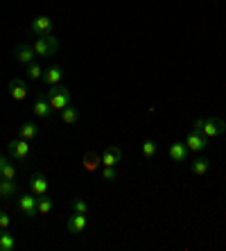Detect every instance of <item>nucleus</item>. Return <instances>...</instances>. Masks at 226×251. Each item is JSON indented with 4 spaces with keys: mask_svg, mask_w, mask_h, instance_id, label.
<instances>
[{
    "mask_svg": "<svg viewBox=\"0 0 226 251\" xmlns=\"http://www.w3.org/2000/svg\"><path fill=\"white\" fill-rule=\"evenodd\" d=\"M192 129L199 131V134H203L210 140V138H217V136L224 134L226 123L222 120V118H201V120H197V123L192 125Z\"/></svg>",
    "mask_w": 226,
    "mask_h": 251,
    "instance_id": "nucleus-1",
    "label": "nucleus"
},
{
    "mask_svg": "<svg viewBox=\"0 0 226 251\" xmlns=\"http://www.w3.org/2000/svg\"><path fill=\"white\" fill-rule=\"evenodd\" d=\"M46 98L50 100V104H52L54 111H61V109H66L68 104H73V95H70V91L66 86H61V84H52V86L46 91Z\"/></svg>",
    "mask_w": 226,
    "mask_h": 251,
    "instance_id": "nucleus-2",
    "label": "nucleus"
},
{
    "mask_svg": "<svg viewBox=\"0 0 226 251\" xmlns=\"http://www.w3.org/2000/svg\"><path fill=\"white\" fill-rule=\"evenodd\" d=\"M32 48H34L36 57H52V54L59 50V41H57V36H52V34L39 36Z\"/></svg>",
    "mask_w": 226,
    "mask_h": 251,
    "instance_id": "nucleus-3",
    "label": "nucleus"
},
{
    "mask_svg": "<svg viewBox=\"0 0 226 251\" xmlns=\"http://www.w3.org/2000/svg\"><path fill=\"white\" fill-rule=\"evenodd\" d=\"M7 152H9V156L16 158V161H27L29 158V145H27V140L23 138H18V140H9L7 143Z\"/></svg>",
    "mask_w": 226,
    "mask_h": 251,
    "instance_id": "nucleus-4",
    "label": "nucleus"
},
{
    "mask_svg": "<svg viewBox=\"0 0 226 251\" xmlns=\"http://www.w3.org/2000/svg\"><path fill=\"white\" fill-rule=\"evenodd\" d=\"M14 57H16V61H21L23 66H29V64H34L36 52H34V48L27 46V43H18V46L14 48Z\"/></svg>",
    "mask_w": 226,
    "mask_h": 251,
    "instance_id": "nucleus-5",
    "label": "nucleus"
},
{
    "mask_svg": "<svg viewBox=\"0 0 226 251\" xmlns=\"http://www.w3.org/2000/svg\"><path fill=\"white\" fill-rule=\"evenodd\" d=\"M32 111H34V116H39V118H50L54 113V109H52V104H50V100L46 98V93H39V95H36Z\"/></svg>",
    "mask_w": 226,
    "mask_h": 251,
    "instance_id": "nucleus-6",
    "label": "nucleus"
},
{
    "mask_svg": "<svg viewBox=\"0 0 226 251\" xmlns=\"http://www.w3.org/2000/svg\"><path fill=\"white\" fill-rule=\"evenodd\" d=\"M18 210L23 213L25 217H34L39 210H36V197L34 193L32 195H23V197L18 199Z\"/></svg>",
    "mask_w": 226,
    "mask_h": 251,
    "instance_id": "nucleus-7",
    "label": "nucleus"
},
{
    "mask_svg": "<svg viewBox=\"0 0 226 251\" xmlns=\"http://www.w3.org/2000/svg\"><path fill=\"white\" fill-rule=\"evenodd\" d=\"M32 32H34L36 36L52 34V21H50L48 16H36L34 21H32Z\"/></svg>",
    "mask_w": 226,
    "mask_h": 251,
    "instance_id": "nucleus-8",
    "label": "nucleus"
},
{
    "mask_svg": "<svg viewBox=\"0 0 226 251\" xmlns=\"http://www.w3.org/2000/svg\"><path fill=\"white\" fill-rule=\"evenodd\" d=\"M186 145H188V150H192V152H203V147L208 145V138L192 129L190 134H188V138H186Z\"/></svg>",
    "mask_w": 226,
    "mask_h": 251,
    "instance_id": "nucleus-9",
    "label": "nucleus"
},
{
    "mask_svg": "<svg viewBox=\"0 0 226 251\" xmlns=\"http://www.w3.org/2000/svg\"><path fill=\"white\" fill-rule=\"evenodd\" d=\"M88 220H86V213H75L73 217H68V222H66V228H68L73 235L81 233L84 228H86Z\"/></svg>",
    "mask_w": 226,
    "mask_h": 251,
    "instance_id": "nucleus-10",
    "label": "nucleus"
},
{
    "mask_svg": "<svg viewBox=\"0 0 226 251\" xmlns=\"http://www.w3.org/2000/svg\"><path fill=\"white\" fill-rule=\"evenodd\" d=\"M188 152H190V150H188V145H186V143H179V140H176V143H172V145H170V150H168L170 158H172L174 163H183V161L188 158Z\"/></svg>",
    "mask_w": 226,
    "mask_h": 251,
    "instance_id": "nucleus-11",
    "label": "nucleus"
},
{
    "mask_svg": "<svg viewBox=\"0 0 226 251\" xmlns=\"http://www.w3.org/2000/svg\"><path fill=\"white\" fill-rule=\"evenodd\" d=\"M120 158H122L120 147H106L102 152V165L104 168H116V163H120Z\"/></svg>",
    "mask_w": 226,
    "mask_h": 251,
    "instance_id": "nucleus-12",
    "label": "nucleus"
},
{
    "mask_svg": "<svg viewBox=\"0 0 226 251\" xmlns=\"http://www.w3.org/2000/svg\"><path fill=\"white\" fill-rule=\"evenodd\" d=\"M29 190L36 195V197H41V195L48 193V179L43 175H32V179H29Z\"/></svg>",
    "mask_w": 226,
    "mask_h": 251,
    "instance_id": "nucleus-13",
    "label": "nucleus"
},
{
    "mask_svg": "<svg viewBox=\"0 0 226 251\" xmlns=\"http://www.w3.org/2000/svg\"><path fill=\"white\" fill-rule=\"evenodd\" d=\"M9 95H12L16 102H23L27 98V86H25L23 79H12L9 82Z\"/></svg>",
    "mask_w": 226,
    "mask_h": 251,
    "instance_id": "nucleus-14",
    "label": "nucleus"
},
{
    "mask_svg": "<svg viewBox=\"0 0 226 251\" xmlns=\"http://www.w3.org/2000/svg\"><path fill=\"white\" fill-rule=\"evenodd\" d=\"M61 77H64V70L59 68V66H50L48 70H43V82L48 84V86H52V84H59L61 82Z\"/></svg>",
    "mask_w": 226,
    "mask_h": 251,
    "instance_id": "nucleus-15",
    "label": "nucleus"
},
{
    "mask_svg": "<svg viewBox=\"0 0 226 251\" xmlns=\"http://www.w3.org/2000/svg\"><path fill=\"white\" fill-rule=\"evenodd\" d=\"M84 170L86 172H95V170L102 165V154H98V152H86L84 154Z\"/></svg>",
    "mask_w": 226,
    "mask_h": 251,
    "instance_id": "nucleus-16",
    "label": "nucleus"
},
{
    "mask_svg": "<svg viewBox=\"0 0 226 251\" xmlns=\"http://www.w3.org/2000/svg\"><path fill=\"white\" fill-rule=\"evenodd\" d=\"M16 249V238L9 233V228H0V251H14Z\"/></svg>",
    "mask_w": 226,
    "mask_h": 251,
    "instance_id": "nucleus-17",
    "label": "nucleus"
},
{
    "mask_svg": "<svg viewBox=\"0 0 226 251\" xmlns=\"http://www.w3.org/2000/svg\"><path fill=\"white\" fill-rule=\"evenodd\" d=\"M36 134H39V127H36V123H23L21 127H18V138H23V140L36 138Z\"/></svg>",
    "mask_w": 226,
    "mask_h": 251,
    "instance_id": "nucleus-18",
    "label": "nucleus"
},
{
    "mask_svg": "<svg viewBox=\"0 0 226 251\" xmlns=\"http://www.w3.org/2000/svg\"><path fill=\"white\" fill-rule=\"evenodd\" d=\"M54 208V199L48 197V195H41L39 199H36V210H39L41 215H48V213H52Z\"/></svg>",
    "mask_w": 226,
    "mask_h": 251,
    "instance_id": "nucleus-19",
    "label": "nucleus"
},
{
    "mask_svg": "<svg viewBox=\"0 0 226 251\" xmlns=\"http://www.w3.org/2000/svg\"><path fill=\"white\" fill-rule=\"evenodd\" d=\"M16 168H14L12 163H7L5 161V156H2V154H0V176H2V179H9V181H14V179H16Z\"/></svg>",
    "mask_w": 226,
    "mask_h": 251,
    "instance_id": "nucleus-20",
    "label": "nucleus"
},
{
    "mask_svg": "<svg viewBox=\"0 0 226 251\" xmlns=\"http://www.w3.org/2000/svg\"><path fill=\"white\" fill-rule=\"evenodd\" d=\"M61 120H64L66 125H73L79 120V111H77V106L68 104L66 109H61Z\"/></svg>",
    "mask_w": 226,
    "mask_h": 251,
    "instance_id": "nucleus-21",
    "label": "nucleus"
},
{
    "mask_svg": "<svg viewBox=\"0 0 226 251\" xmlns=\"http://www.w3.org/2000/svg\"><path fill=\"white\" fill-rule=\"evenodd\" d=\"M16 183L9 181V179H0V197L7 199V197H14L16 195Z\"/></svg>",
    "mask_w": 226,
    "mask_h": 251,
    "instance_id": "nucleus-22",
    "label": "nucleus"
},
{
    "mask_svg": "<svg viewBox=\"0 0 226 251\" xmlns=\"http://www.w3.org/2000/svg\"><path fill=\"white\" fill-rule=\"evenodd\" d=\"M208 168H210V161L206 156H203V158H195V161H192V165H190V170L195 172V175H206V172H208Z\"/></svg>",
    "mask_w": 226,
    "mask_h": 251,
    "instance_id": "nucleus-23",
    "label": "nucleus"
},
{
    "mask_svg": "<svg viewBox=\"0 0 226 251\" xmlns=\"http://www.w3.org/2000/svg\"><path fill=\"white\" fill-rule=\"evenodd\" d=\"M143 154H145L147 158L156 156V143H154V140H145V143H143Z\"/></svg>",
    "mask_w": 226,
    "mask_h": 251,
    "instance_id": "nucleus-24",
    "label": "nucleus"
},
{
    "mask_svg": "<svg viewBox=\"0 0 226 251\" xmlns=\"http://www.w3.org/2000/svg\"><path fill=\"white\" fill-rule=\"evenodd\" d=\"M27 77L29 79H39V77H43V70H41L39 64H29L27 66Z\"/></svg>",
    "mask_w": 226,
    "mask_h": 251,
    "instance_id": "nucleus-25",
    "label": "nucleus"
},
{
    "mask_svg": "<svg viewBox=\"0 0 226 251\" xmlns=\"http://www.w3.org/2000/svg\"><path fill=\"white\" fill-rule=\"evenodd\" d=\"M70 206H73V210H75V213H88V204L84 201V199H73V201H70Z\"/></svg>",
    "mask_w": 226,
    "mask_h": 251,
    "instance_id": "nucleus-26",
    "label": "nucleus"
},
{
    "mask_svg": "<svg viewBox=\"0 0 226 251\" xmlns=\"http://www.w3.org/2000/svg\"><path fill=\"white\" fill-rule=\"evenodd\" d=\"M102 179H104V181H116V179H118L116 168H104V170H102Z\"/></svg>",
    "mask_w": 226,
    "mask_h": 251,
    "instance_id": "nucleus-27",
    "label": "nucleus"
},
{
    "mask_svg": "<svg viewBox=\"0 0 226 251\" xmlns=\"http://www.w3.org/2000/svg\"><path fill=\"white\" fill-rule=\"evenodd\" d=\"M9 224H12V217L5 210H0V228H9Z\"/></svg>",
    "mask_w": 226,
    "mask_h": 251,
    "instance_id": "nucleus-28",
    "label": "nucleus"
},
{
    "mask_svg": "<svg viewBox=\"0 0 226 251\" xmlns=\"http://www.w3.org/2000/svg\"><path fill=\"white\" fill-rule=\"evenodd\" d=\"M0 179H2V176H0Z\"/></svg>",
    "mask_w": 226,
    "mask_h": 251,
    "instance_id": "nucleus-29",
    "label": "nucleus"
}]
</instances>
